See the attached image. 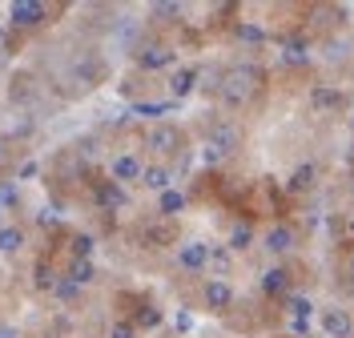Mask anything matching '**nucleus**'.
<instances>
[{"instance_id":"nucleus-1","label":"nucleus","mask_w":354,"mask_h":338,"mask_svg":"<svg viewBox=\"0 0 354 338\" xmlns=\"http://www.w3.org/2000/svg\"><path fill=\"white\" fill-rule=\"evenodd\" d=\"M262 81H266L262 65L245 61V65H234V68H225V73H221L218 93H221V101H225L230 109H242L245 101H254V97H258Z\"/></svg>"},{"instance_id":"nucleus-2","label":"nucleus","mask_w":354,"mask_h":338,"mask_svg":"<svg viewBox=\"0 0 354 338\" xmlns=\"http://www.w3.org/2000/svg\"><path fill=\"white\" fill-rule=\"evenodd\" d=\"M238 145H242V129H238V125H230V121H221V125H214V133H209V141H205L201 161L214 169V165H221V161L230 158Z\"/></svg>"},{"instance_id":"nucleus-3","label":"nucleus","mask_w":354,"mask_h":338,"mask_svg":"<svg viewBox=\"0 0 354 338\" xmlns=\"http://www.w3.org/2000/svg\"><path fill=\"white\" fill-rule=\"evenodd\" d=\"M181 129L177 125H165V121H157L153 129L145 133V145L153 149V153H161V158H174V153H181Z\"/></svg>"},{"instance_id":"nucleus-4","label":"nucleus","mask_w":354,"mask_h":338,"mask_svg":"<svg viewBox=\"0 0 354 338\" xmlns=\"http://www.w3.org/2000/svg\"><path fill=\"white\" fill-rule=\"evenodd\" d=\"M137 65L145 73H161V68H174L177 65V53L165 45H141L137 48Z\"/></svg>"},{"instance_id":"nucleus-5","label":"nucleus","mask_w":354,"mask_h":338,"mask_svg":"<svg viewBox=\"0 0 354 338\" xmlns=\"http://www.w3.org/2000/svg\"><path fill=\"white\" fill-rule=\"evenodd\" d=\"M44 17H48V8H44L41 0H17V4L8 8V21L17 24V28H37Z\"/></svg>"},{"instance_id":"nucleus-6","label":"nucleus","mask_w":354,"mask_h":338,"mask_svg":"<svg viewBox=\"0 0 354 338\" xmlns=\"http://www.w3.org/2000/svg\"><path fill=\"white\" fill-rule=\"evenodd\" d=\"M294 246H298V229L290 222H274L266 229V250L270 254H290Z\"/></svg>"},{"instance_id":"nucleus-7","label":"nucleus","mask_w":354,"mask_h":338,"mask_svg":"<svg viewBox=\"0 0 354 338\" xmlns=\"http://www.w3.org/2000/svg\"><path fill=\"white\" fill-rule=\"evenodd\" d=\"M205 254H209V242H181L177 246V266L181 270H189V274H198V270H205Z\"/></svg>"},{"instance_id":"nucleus-8","label":"nucleus","mask_w":354,"mask_h":338,"mask_svg":"<svg viewBox=\"0 0 354 338\" xmlns=\"http://www.w3.org/2000/svg\"><path fill=\"white\" fill-rule=\"evenodd\" d=\"M141 178V161L133 158V153H117V158H109V181H117V185H129V181Z\"/></svg>"},{"instance_id":"nucleus-9","label":"nucleus","mask_w":354,"mask_h":338,"mask_svg":"<svg viewBox=\"0 0 354 338\" xmlns=\"http://www.w3.org/2000/svg\"><path fill=\"white\" fill-rule=\"evenodd\" d=\"M201 298H205V306H209V310H225V306L234 302V286H230L225 278H209V282H205V290H201Z\"/></svg>"},{"instance_id":"nucleus-10","label":"nucleus","mask_w":354,"mask_h":338,"mask_svg":"<svg viewBox=\"0 0 354 338\" xmlns=\"http://www.w3.org/2000/svg\"><path fill=\"white\" fill-rule=\"evenodd\" d=\"M141 185L145 189H157V194H165V189H174V169L169 165H141Z\"/></svg>"},{"instance_id":"nucleus-11","label":"nucleus","mask_w":354,"mask_h":338,"mask_svg":"<svg viewBox=\"0 0 354 338\" xmlns=\"http://www.w3.org/2000/svg\"><path fill=\"white\" fill-rule=\"evenodd\" d=\"M198 77H201V68H194V65H181L169 77V93H174V101H181V97H189V93L198 89Z\"/></svg>"},{"instance_id":"nucleus-12","label":"nucleus","mask_w":354,"mask_h":338,"mask_svg":"<svg viewBox=\"0 0 354 338\" xmlns=\"http://www.w3.org/2000/svg\"><path fill=\"white\" fill-rule=\"evenodd\" d=\"M97 202L105 209H125L129 205V189L117 185V181H97Z\"/></svg>"},{"instance_id":"nucleus-13","label":"nucleus","mask_w":354,"mask_h":338,"mask_svg":"<svg viewBox=\"0 0 354 338\" xmlns=\"http://www.w3.org/2000/svg\"><path fill=\"white\" fill-rule=\"evenodd\" d=\"M322 330H326V338H351L354 318L346 314V310H326V314H322Z\"/></svg>"},{"instance_id":"nucleus-14","label":"nucleus","mask_w":354,"mask_h":338,"mask_svg":"<svg viewBox=\"0 0 354 338\" xmlns=\"http://www.w3.org/2000/svg\"><path fill=\"white\" fill-rule=\"evenodd\" d=\"M338 105H346V97L338 89H330V85H314L310 89V109L326 113V109H338Z\"/></svg>"},{"instance_id":"nucleus-15","label":"nucleus","mask_w":354,"mask_h":338,"mask_svg":"<svg viewBox=\"0 0 354 338\" xmlns=\"http://www.w3.org/2000/svg\"><path fill=\"white\" fill-rule=\"evenodd\" d=\"M314 181H318V169H314V161H302V165L290 173L286 189H290V194H306V189H314Z\"/></svg>"},{"instance_id":"nucleus-16","label":"nucleus","mask_w":354,"mask_h":338,"mask_svg":"<svg viewBox=\"0 0 354 338\" xmlns=\"http://www.w3.org/2000/svg\"><path fill=\"white\" fill-rule=\"evenodd\" d=\"M262 290L270 294V298H282V294L290 290V274L282 270V266H270V270L262 274Z\"/></svg>"},{"instance_id":"nucleus-17","label":"nucleus","mask_w":354,"mask_h":338,"mask_svg":"<svg viewBox=\"0 0 354 338\" xmlns=\"http://www.w3.org/2000/svg\"><path fill=\"white\" fill-rule=\"evenodd\" d=\"M185 205H189V198H185L181 189H165V194H157V209H161V218H177Z\"/></svg>"},{"instance_id":"nucleus-18","label":"nucleus","mask_w":354,"mask_h":338,"mask_svg":"<svg viewBox=\"0 0 354 338\" xmlns=\"http://www.w3.org/2000/svg\"><path fill=\"white\" fill-rule=\"evenodd\" d=\"M205 270H214L218 278H225V274L234 270V254L225 246H209V254H205Z\"/></svg>"},{"instance_id":"nucleus-19","label":"nucleus","mask_w":354,"mask_h":338,"mask_svg":"<svg viewBox=\"0 0 354 338\" xmlns=\"http://www.w3.org/2000/svg\"><path fill=\"white\" fill-rule=\"evenodd\" d=\"M282 61H286V65H306V61H310V45L302 41V37L282 41Z\"/></svg>"},{"instance_id":"nucleus-20","label":"nucleus","mask_w":354,"mask_h":338,"mask_svg":"<svg viewBox=\"0 0 354 338\" xmlns=\"http://www.w3.org/2000/svg\"><path fill=\"white\" fill-rule=\"evenodd\" d=\"M254 246V225L250 222H238L234 229H230V242H225V250L234 254V250H250Z\"/></svg>"},{"instance_id":"nucleus-21","label":"nucleus","mask_w":354,"mask_h":338,"mask_svg":"<svg viewBox=\"0 0 354 338\" xmlns=\"http://www.w3.org/2000/svg\"><path fill=\"white\" fill-rule=\"evenodd\" d=\"M24 246V229L17 225H0V254H17Z\"/></svg>"},{"instance_id":"nucleus-22","label":"nucleus","mask_w":354,"mask_h":338,"mask_svg":"<svg viewBox=\"0 0 354 338\" xmlns=\"http://www.w3.org/2000/svg\"><path fill=\"white\" fill-rule=\"evenodd\" d=\"M286 314L290 318H310L314 314V302H310L306 294H286Z\"/></svg>"},{"instance_id":"nucleus-23","label":"nucleus","mask_w":354,"mask_h":338,"mask_svg":"<svg viewBox=\"0 0 354 338\" xmlns=\"http://www.w3.org/2000/svg\"><path fill=\"white\" fill-rule=\"evenodd\" d=\"M68 278H73L77 286H88V282L97 278V270H93V258H77V262H73V270H68Z\"/></svg>"},{"instance_id":"nucleus-24","label":"nucleus","mask_w":354,"mask_h":338,"mask_svg":"<svg viewBox=\"0 0 354 338\" xmlns=\"http://www.w3.org/2000/svg\"><path fill=\"white\" fill-rule=\"evenodd\" d=\"M81 290H85V286H77V282H73V278H57V286H53V298H61V302H77V298H81Z\"/></svg>"},{"instance_id":"nucleus-25","label":"nucleus","mask_w":354,"mask_h":338,"mask_svg":"<svg viewBox=\"0 0 354 338\" xmlns=\"http://www.w3.org/2000/svg\"><path fill=\"white\" fill-rule=\"evenodd\" d=\"M169 105H174V101H137L129 113H133V117H165Z\"/></svg>"},{"instance_id":"nucleus-26","label":"nucleus","mask_w":354,"mask_h":338,"mask_svg":"<svg viewBox=\"0 0 354 338\" xmlns=\"http://www.w3.org/2000/svg\"><path fill=\"white\" fill-rule=\"evenodd\" d=\"M21 205V185L17 181H0V209H12Z\"/></svg>"},{"instance_id":"nucleus-27","label":"nucleus","mask_w":354,"mask_h":338,"mask_svg":"<svg viewBox=\"0 0 354 338\" xmlns=\"http://www.w3.org/2000/svg\"><path fill=\"white\" fill-rule=\"evenodd\" d=\"M238 41H245V45H262V41H266V32L258 28V24L242 21V24H238Z\"/></svg>"},{"instance_id":"nucleus-28","label":"nucleus","mask_w":354,"mask_h":338,"mask_svg":"<svg viewBox=\"0 0 354 338\" xmlns=\"http://www.w3.org/2000/svg\"><path fill=\"white\" fill-rule=\"evenodd\" d=\"M105 338H137V326H133V322H125V318H117Z\"/></svg>"},{"instance_id":"nucleus-29","label":"nucleus","mask_w":354,"mask_h":338,"mask_svg":"<svg viewBox=\"0 0 354 338\" xmlns=\"http://www.w3.org/2000/svg\"><path fill=\"white\" fill-rule=\"evenodd\" d=\"M93 246H97V242H93L88 234H77V238H73V254H77V258H93Z\"/></svg>"},{"instance_id":"nucleus-30","label":"nucleus","mask_w":354,"mask_h":338,"mask_svg":"<svg viewBox=\"0 0 354 338\" xmlns=\"http://www.w3.org/2000/svg\"><path fill=\"white\" fill-rule=\"evenodd\" d=\"M157 322H161V310H153V306H145L141 314L133 318V326H145V330H149V326H157Z\"/></svg>"},{"instance_id":"nucleus-31","label":"nucleus","mask_w":354,"mask_h":338,"mask_svg":"<svg viewBox=\"0 0 354 338\" xmlns=\"http://www.w3.org/2000/svg\"><path fill=\"white\" fill-rule=\"evenodd\" d=\"M290 335L294 338H310V318H290Z\"/></svg>"},{"instance_id":"nucleus-32","label":"nucleus","mask_w":354,"mask_h":338,"mask_svg":"<svg viewBox=\"0 0 354 338\" xmlns=\"http://www.w3.org/2000/svg\"><path fill=\"white\" fill-rule=\"evenodd\" d=\"M153 12H157V17H177L181 8H177V4H153Z\"/></svg>"},{"instance_id":"nucleus-33","label":"nucleus","mask_w":354,"mask_h":338,"mask_svg":"<svg viewBox=\"0 0 354 338\" xmlns=\"http://www.w3.org/2000/svg\"><path fill=\"white\" fill-rule=\"evenodd\" d=\"M17 178H37V161H24V165H21V173H17Z\"/></svg>"},{"instance_id":"nucleus-34","label":"nucleus","mask_w":354,"mask_h":338,"mask_svg":"<svg viewBox=\"0 0 354 338\" xmlns=\"http://www.w3.org/2000/svg\"><path fill=\"white\" fill-rule=\"evenodd\" d=\"M0 338H21V330H17L12 322H4V326H0Z\"/></svg>"},{"instance_id":"nucleus-35","label":"nucleus","mask_w":354,"mask_h":338,"mask_svg":"<svg viewBox=\"0 0 354 338\" xmlns=\"http://www.w3.org/2000/svg\"><path fill=\"white\" fill-rule=\"evenodd\" d=\"M37 222H41V225H53V222H57V214H53V209H41V214H37Z\"/></svg>"},{"instance_id":"nucleus-36","label":"nucleus","mask_w":354,"mask_h":338,"mask_svg":"<svg viewBox=\"0 0 354 338\" xmlns=\"http://www.w3.org/2000/svg\"><path fill=\"white\" fill-rule=\"evenodd\" d=\"M4 158H8V145H4V141H0V165H4Z\"/></svg>"},{"instance_id":"nucleus-37","label":"nucleus","mask_w":354,"mask_h":338,"mask_svg":"<svg viewBox=\"0 0 354 338\" xmlns=\"http://www.w3.org/2000/svg\"><path fill=\"white\" fill-rule=\"evenodd\" d=\"M351 234H354V222H351Z\"/></svg>"},{"instance_id":"nucleus-38","label":"nucleus","mask_w":354,"mask_h":338,"mask_svg":"<svg viewBox=\"0 0 354 338\" xmlns=\"http://www.w3.org/2000/svg\"><path fill=\"white\" fill-rule=\"evenodd\" d=\"M351 278H354V266H351Z\"/></svg>"},{"instance_id":"nucleus-39","label":"nucleus","mask_w":354,"mask_h":338,"mask_svg":"<svg viewBox=\"0 0 354 338\" xmlns=\"http://www.w3.org/2000/svg\"><path fill=\"white\" fill-rule=\"evenodd\" d=\"M0 214H4V209H0Z\"/></svg>"}]
</instances>
